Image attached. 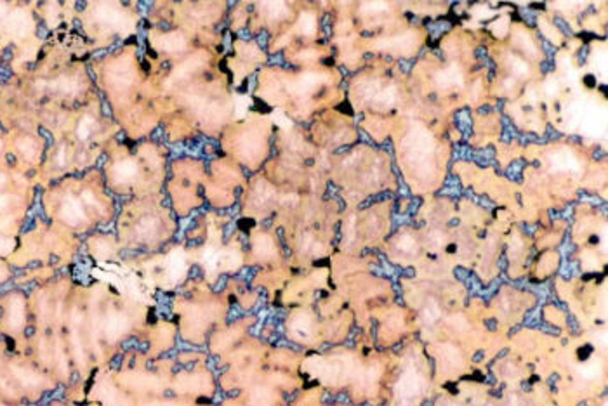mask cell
<instances>
[{
  "label": "cell",
  "instance_id": "12",
  "mask_svg": "<svg viewBox=\"0 0 608 406\" xmlns=\"http://www.w3.org/2000/svg\"><path fill=\"white\" fill-rule=\"evenodd\" d=\"M299 28L302 30V33H311L314 30V18L306 14V16H302L301 21H299Z\"/></svg>",
  "mask_w": 608,
  "mask_h": 406
},
{
  "label": "cell",
  "instance_id": "5",
  "mask_svg": "<svg viewBox=\"0 0 608 406\" xmlns=\"http://www.w3.org/2000/svg\"><path fill=\"white\" fill-rule=\"evenodd\" d=\"M184 271H186V259H184V254L181 250H174L171 255H169L167 259V273L171 276V279H179L181 276L184 275Z\"/></svg>",
  "mask_w": 608,
  "mask_h": 406
},
{
  "label": "cell",
  "instance_id": "4",
  "mask_svg": "<svg viewBox=\"0 0 608 406\" xmlns=\"http://www.w3.org/2000/svg\"><path fill=\"white\" fill-rule=\"evenodd\" d=\"M158 44H160V49H163L165 52H181L186 49V38H184L183 33L171 32V33H163L158 38Z\"/></svg>",
  "mask_w": 608,
  "mask_h": 406
},
{
  "label": "cell",
  "instance_id": "11",
  "mask_svg": "<svg viewBox=\"0 0 608 406\" xmlns=\"http://www.w3.org/2000/svg\"><path fill=\"white\" fill-rule=\"evenodd\" d=\"M92 127H94V120L89 115H85L84 118L78 122V129H77V135L78 139H87L89 135L92 134Z\"/></svg>",
  "mask_w": 608,
  "mask_h": 406
},
{
  "label": "cell",
  "instance_id": "8",
  "mask_svg": "<svg viewBox=\"0 0 608 406\" xmlns=\"http://www.w3.org/2000/svg\"><path fill=\"white\" fill-rule=\"evenodd\" d=\"M54 89L61 91L63 94H75L78 91V84H77V80L72 78V76H61L59 80L54 82Z\"/></svg>",
  "mask_w": 608,
  "mask_h": 406
},
{
  "label": "cell",
  "instance_id": "10",
  "mask_svg": "<svg viewBox=\"0 0 608 406\" xmlns=\"http://www.w3.org/2000/svg\"><path fill=\"white\" fill-rule=\"evenodd\" d=\"M254 248L257 255H271L273 254V241L268 236H259L254 243Z\"/></svg>",
  "mask_w": 608,
  "mask_h": 406
},
{
  "label": "cell",
  "instance_id": "1",
  "mask_svg": "<svg viewBox=\"0 0 608 406\" xmlns=\"http://www.w3.org/2000/svg\"><path fill=\"white\" fill-rule=\"evenodd\" d=\"M61 219L70 226H78L85 221V212L80 205V202L73 196H68L61 205Z\"/></svg>",
  "mask_w": 608,
  "mask_h": 406
},
{
  "label": "cell",
  "instance_id": "13",
  "mask_svg": "<svg viewBox=\"0 0 608 406\" xmlns=\"http://www.w3.org/2000/svg\"><path fill=\"white\" fill-rule=\"evenodd\" d=\"M0 146H2V144H0Z\"/></svg>",
  "mask_w": 608,
  "mask_h": 406
},
{
  "label": "cell",
  "instance_id": "3",
  "mask_svg": "<svg viewBox=\"0 0 608 406\" xmlns=\"http://www.w3.org/2000/svg\"><path fill=\"white\" fill-rule=\"evenodd\" d=\"M421 377L415 371H407L402 377L400 384H398V392L403 399H410L413 396H417L421 392Z\"/></svg>",
  "mask_w": 608,
  "mask_h": 406
},
{
  "label": "cell",
  "instance_id": "6",
  "mask_svg": "<svg viewBox=\"0 0 608 406\" xmlns=\"http://www.w3.org/2000/svg\"><path fill=\"white\" fill-rule=\"evenodd\" d=\"M113 175L120 183H129L137 175V165L134 160H122L113 167Z\"/></svg>",
  "mask_w": 608,
  "mask_h": 406
},
{
  "label": "cell",
  "instance_id": "7",
  "mask_svg": "<svg viewBox=\"0 0 608 406\" xmlns=\"http://www.w3.org/2000/svg\"><path fill=\"white\" fill-rule=\"evenodd\" d=\"M7 318H9V325L12 328H20L24 321V311H23V302L18 299L12 300L11 307L7 311Z\"/></svg>",
  "mask_w": 608,
  "mask_h": 406
},
{
  "label": "cell",
  "instance_id": "9",
  "mask_svg": "<svg viewBox=\"0 0 608 406\" xmlns=\"http://www.w3.org/2000/svg\"><path fill=\"white\" fill-rule=\"evenodd\" d=\"M14 373H16V377L20 378V382L24 384V386L32 387V386H37V384H39V377H37V373H33L32 370H26V368H16Z\"/></svg>",
  "mask_w": 608,
  "mask_h": 406
},
{
  "label": "cell",
  "instance_id": "2",
  "mask_svg": "<svg viewBox=\"0 0 608 406\" xmlns=\"http://www.w3.org/2000/svg\"><path fill=\"white\" fill-rule=\"evenodd\" d=\"M127 318L120 313H110L104 319V325H103V330L104 335H106L110 340H117L118 337H122L125 332H127Z\"/></svg>",
  "mask_w": 608,
  "mask_h": 406
}]
</instances>
